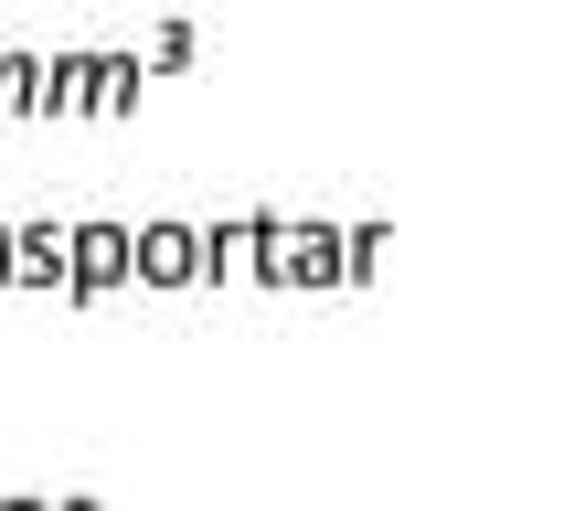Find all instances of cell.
Segmentation results:
<instances>
[{
	"mask_svg": "<svg viewBox=\"0 0 564 511\" xmlns=\"http://www.w3.org/2000/svg\"><path fill=\"white\" fill-rule=\"evenodd\" d=\"M11 278L22 287H64L75 278V224H11Z\"/></svg>",
	"mask_w": 564,
	"mask_h": 511,
	"instance_id": "3",
	"label": "cell"
},
{
	"mask_svg": "<svg viewBox=\"0 0 564 511\" xmlns=\"http://www.w3.org/2000/svg\"><path fill=\"white\" fill-rule=\"evenodd\" d=\"M0 511H54V501H32V490H0Z\"/></svg>",
	"mask_w": 564,
	"mask_h": 511,
	"instance_id": "7",
	"label": "cell"
},
{
	"mask_svg": "<svg viewBox=\"0 0 564 511\" xmlns=\"http://www.w3.org/2000/svg\"><path fill=\"white\" fill-rule=\"evenodd\" d=\"M0 278H11V224H0Z\"/></svg>",
	"mask_w": 564,
	"mask_h": 511,
	"instance_id": "8",
	"label": "cell"
},
{
	"mask_svg": "<svg viewBox=\"0 0 564 511\" xmlns=\"http://www.w3.org/2000/svg\"><path fill=\"white\" fill-rule=\"evenodd\" d=\"M139 278L150 287H192L203 278V235H192V224H139Z\"/></svg>",
	"mask_w": 564,
	"mask_h": 511,
	"instance_id": "4",
	"label": "cell"
},
{
	"mask_svg": "<svg viewBox=\"0 0 564 511\" xmlns=\"http://www.w3.org/2000/svg\"><path fill=\"white\" fill-rule=\"evenodd\" d=\"M54 511H96V501H54Z\"/></svg>",
	"mask_w": 564,
	"mask_h": 511,
	"instance_id": "9",
	"label": "cell"
},
{
	"mask_svg": "<svg viewBox=\"0 0 564 511\" xmlns=\"http://www.w3.org/2000/svg\"><path fill=\"white\" fill-rule=\"evenodd\" d=\"M86 107H107V118H128V107H139V64H128V54H107V64L86 75Z\"/></svg>",
	"mask_w": 564,
	"mask_h": 511,
	"instance_id": "5",
	"label": "cell"
},
{
	"mask_svg": "<svg viewBox=\"0 0 564 511\" xmlns=\"http://www.w3.org/2000/svg\"><path fill=\"white\" fill-rule=\"evenodd\" d=\"M128 278H139V235L128 224H75V278H64V298H107Z\"/></svg>",
	"mask_w": 564,
	"mask_h": 511,
	"instance_id": "1",
	"label": "cell"
},
{
	"mask_svg": "<svg viewBox=\"0 0 564 511\" xmlns=\"http://www.w3.org/2000/svg\"><path fill=\"white\" fill-rule=\"evenodd\" d=\"M278 278H288V287L351 278V235H330V224H288V235H278Z\"/></svg>",
	"mask_w": 564,
	"mask_h": 511,
	"instance_id": "2",
	"label": "cell"
},
{
	"mask_svg": "<svg viewBox=\"0 0 564 511\" xmlns=\"http://www.w3.org/2000/svg\"><path fill=\"white\" fill-rule=\"evenodd\" d=\"M150 64H192V22H160L150 32Z\"/></svg>",
	"mask_w": 564,
	"mask_h": 511,
	"instance_id": "6",
	"label": "cell"
}]
</instances>
